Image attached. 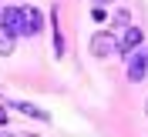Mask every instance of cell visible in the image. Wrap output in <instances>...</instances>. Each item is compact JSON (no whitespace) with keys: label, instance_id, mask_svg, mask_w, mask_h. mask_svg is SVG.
<instances>
[{"label":"cell","instance_id":"4","mask_svg":"<svg viewBox=\"0 0 148 137\" xmlns=\"http://www.w3.org/2000/svg\"><path fill=\"white\" fill-rule=\"evenodd\" d=\"M111 50H114V37H111L108 30H98V34L91 37V54L94 57H111Z\"/></svg>","mask_w":148,"mask_h":137},{"label":"cell","instance_id":"7","mask_svg":"<svg viewBox=\"0 0 148 137\" xmlns=\"http://www.w3.org/2000/svg\"><path fill=\"white\" fill-rule=\"evenodd\" d=\"M14 40H17V34L7 27H0V57H10L14 54Z\"/></svg>","mask_w":148,"mask_h":137},{"label":"cell","instance_id":"11","mask_svg":"<svg viewBox=\"0 0 148 137\" xmlns=\"http://www.w3.org/2000/svg\"><path fill=\"white\" fill-rule=\"evenodd\" d=\"M145 110H148V104H145Z\"/></svg>","mask_w":148,"mask_h":137},{"label":"cell","instance_id":"9","mask_svg":"<svg viewBox=\"0 0 148 137\" xmlns=\"http://www.w3.org/2000/svg\"><path fill=\"white\" fill-rule=\"evenodd\" d=\"M0 124H7V110L3 107H0Z\"/></svg>","mask_w":148,"mask_h":137},{"label":"cell","instance_id":"3","mask_svg":"<svg viewBox=\"0 0 148 137\" xmlns=\"http://www.w3.org/2000/svg\"><path fill=\"white\" fill-rule=\"evenodd\" d=\"M145 74H148V54L131 50V54H128V80H131V84H138Z\"/></svg>","mask_w":148,"mask_h":137},{"label":"cell","instance_id":"10","mask_svg":"<svg viewBox=\"0 0 148 137\" xmlns=\"http://www.w3.org/2000/svg\"><path fill=\"white\" fill-rule=\"evenodd\" d=\"M94 3H111V0H94Z\"/></svg>","mask_w":148,"mask_h":137},{"label":"cell","instance_id":"6","mask_svg":"<svg viewBox=\"0 0 148 137\" xmlns=\"http://www.w3.org/2000/svg\"><path fill=\"white\" fill-rule=\"evenodd\" d=\"M14 107L20 110V114H27V117H34V120H51V114L47 110H40V107H34V104H27V101H17Z\"/></svg>","mask_w":148,"mask_h":137},{"label":"cell","instance_id":"8","mask_svg":"<svg viewBox=\"0 0 148 137\" xmlns=\"http://www.w3.org/2000/svg\"><path fill=\"white\" fill-rule=\"evenodd\" d=\"M114 24H118V27H128V24H131V13H128V10H118V13H114Z\"/></svg>","mask_w":148,"mask_h":137},{"label":"cell","instance_id":"12","mask_svg":"<svg viewBox=\"0 0 148 137\" xmlns=\"http://www.w3.org/2000/svg\"><path fill=\"white\" fill-rule=\"evenodd\" d=\"M0 137H3V134H0Z\"/></svg>","mask_w":148,"mask_h":137},{"label":"cell","instance_id":"1","mask_svg":"<svg viewBox=\"0 0 148 137\" xmlns=\"http://www.w3.org/2000/svg\"><path fill=\"white\" fill-rule=\"evenodd\" d=\"M40 30H44V13L37 7H20V30L17 34L34 37V34H40Z\"/></svg>","mask_w":148,"mask_h":137},{"label":"cell","instance_id":"2","mask_svg":"<svg viewBox=\"0 0 148 137\" xmlns=\"http://www.w3.org/2000/svg\"><path fill=\"white\" fill-rule=\"evenodd\" d=\"M141 40H145V34H141V27H131V24H128V27H125V34H121L118 40H114V50L128 57L131 50H138V47H141Z\"/></svg>","mask_w":148,"mask_h":137},{"label":"cell","instance_id":"5","mask_svg":"<svg viewBox=\"0 0 148 137\" xmlns=\"http://www.w3.org/2000/svg\"><path fill=\"white\" fill-rule=\"evenodd\" d=\"M0 27H7L17 34L20 30V7H3V13H0Z\"/></svg>","mask_w":148,"mask_h":137}]
</instances>
